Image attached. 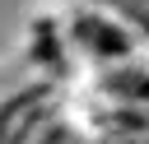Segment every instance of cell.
Masks as SVG:
<instances>
[{"label":"cell","mask_w":149,"mask_h":144,"mask_svg":"<svg viewBox=\"0 0 149 144\" xmlns=\"http://www.w3.org/2000/svg\"><path fill=\"white\" fill-rule=\"evenodd\" d=\"M70 42H74L84 56H93L98 65L130 60V51H135L130 23L116 19V14H102V9H79V14L70 19Z\"/></svg>","instance_id":"1"},{"label":"cell","mask_w":149,"mask_h":144,"mask_svg":"<svg viewBox=\"0 0 149 144\" xmlns=\"http://www.w3.org/2000/svg\"><path fill=\"white\" fill-rule=\"evenodd\" d=\"M98 93H107V102H126V107H149V70L135 60H116L98 70Z\"/></svg>","instance_id":"2"}]
</instances>
